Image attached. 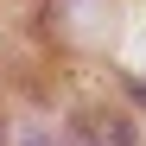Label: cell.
Returning <instances> with one entry per match:
<instances>
[{
  "instance_id": "1",
  "label": "cell",
  "mask_w": 146,
  "mask_h": 146,
  "mask_svg": "<svg viewBox=\"0 0 146 146\" xmlns=\"http://www.w3.org/2000/svg\"><path fill=\"white\" fill-rule=\"evenodd\" d=\"M83 146H133V127L108 108H89L83 114Z\"/></svg>"
}]
</instances>
